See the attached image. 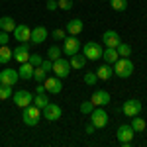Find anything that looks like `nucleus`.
Wrapping results in <instances>:
<instances>
[{"mask_svg":"<svg viewBox=\"0 0 147 147\" xmlns=\"http://www.w3.org/2000/svg\"><path fill=\"white\" fill-rule=\"evenodd\" d=\"M47 10L49 12H53V10H57V8H59V4H57V0H47Z\"/></svg>","mask_w":147,"mask_h":147,"instance_id":"nucleus-39","label":"nucleus"},{"mask_svg":"<svg viewBox=\"0 0 147 147\" xmlns=\"http://www.w3.org/2000/svg\"><path fill=\"white\" fill-rule=\"evenodd\" d=\"M96 80H98V77H96V73H92V71H88V73L84 75V82H86V84H96Z\"/></svg>","mask_w":147,"mask_h":147,"instance_id":"nucleus-34","label":"nucleus"},{"mask_svg":"<svg viewBox=\"0 0 147 147\" xmlns=\"http://www.w3.org/2000/svg\"><path fill=\"white\" fill-rule=\"evenodd\" d=\"M41 116L45 118L47 122H57L63 116V110H61V106L55 104V102H47L45 108H41Z\"/></svg>","mask_w":147,"mask_h":147,"instance_id":"nucleus-7","label":"nucleus"},{"mask_svg":"<svg viewBox=\"0 0 147 147\" xmlns=\"http://www.w3.org/2000/svg\"><path fill=\"white\" fill-rule=\"evenodd\" d=\"M80 51V41H79V37H65L63 39V53L67 57L71 55H75V53H79Z\"/></svg>","mask_w":147,"mask_h":147,"instance_id":"nucleus-9","label":"nucleus"},{"mask_svg":"<svg viewBox=\"0 0 147 147\" xmlns=\"http://www.w3.org/2000/svg\"><path fill=\"white\" fill-rule=\"evenodd\" d=\"M61 53H63V51H61V49H59L57 45H51L49 49H47V59H51V61H55V59H59V57H63Z\"/></svg>","mask_w":147,"mask_h":147,"instance_id":"nucleus-29","label":"nucleus"},{"mask_svg":"<svg viewBox=\"0 0 147 147\" xmlns=\"http://www.w3.org/2000/svg\"><path fill=\"white\" fill-rule=\"evenodd\" d=\"M41 92H45V86H43V82H39V84L35 86V94H41Z\"/></svg>","mask_w":147,"mask_h":147,"instance_id":"nucleus-41","label":"nucleus"},{"mask_svg":"<svg viewBox=\"0 0 147 147\" xmlns=\"http://www.w3.org/2000/svg\"><path fill=\"white\" fill-rule=\"evenodd\" d=\"M43 86H45V90L49 94H59V92L63 90V79H59V77H47L43 80Z\"/></svg>","mask_w":147,"mask_h":147,"instance_id":"nucleus-11","label":"nucleus"},{"mask_svg":"<svg viewBox=\"0 0 147 147\" xmlns=\"http://www.w3.org/2000/svg\"><path fill=\"white\" fill-rule=\"evenodd\" d=\"M47 28L45 26H37V28H34L32 30V37H30V41L34 43V45H39V43H43L47 39Z\"/></svg>","mask_w":147,"mask_h":147,"instance_id":"nucleus-16","label":"nucleus"},{"mask_svg":"<svg viewBox=\"0 0 147 147\" xmlns=\"http://www.w3.org/2000/svg\"><path fill=\"white\" fill-rule=\"evenodd\" d=\"M30 45L28 43H22V45H18L16 49H12V59H16L18 63H26V61H30Z\"/></svg>","mask_w":147,"mask_h":147,"instance_id":"nucleus-14","label":"nucleus"},{"mask_svg":"<svg viewBox=\"0 0 147 147\" xmlns=\"http://www.w3.org/2000/svg\"><path fill=\"white\" fill-rule=\"evenodd\" d=\"M116 49H118V55H120V57H129V55H131V47L127 45V43H124V41L116 47Z\"/></svg>","mask_w":147,"mask_h":147,"instance_id":"nucleus-30","label":"nucleus"},{"mask_svg":"<svg viewBox=\"0 0 147 147\" xmlns=\"http://www.w3.org/2000/svg\"><path fill=\"white\" fill-rule=\"evenodd\" d=\"M90 122L94 124L96 129H102V127L108 125V114H106V110L102 106H98V108L94 106V110L90 112Z\"/></svg>","mask_w":147,"mask_h":147,"instance_id":"nucleus-6","label":"nucleus"},{"mask_svg":"<svg viewBox=\"0 0 147 147\" xmlns=\"http://www.w3.org/2000/svg\"><path fill=\"white\" fill-rule=\"evenodd\" d=\"M94 129H96V127H94V124L90 122V124L84 127V134H88V136H90V134H94Z\"/></svg>","mask_w":147,"mask_h":147,"instance_id":"nucleus-40","label":"nucleus"},{"mask_svg":"<svg viewBox=\"0 0 147 147\" xmlns=\"http://www.w3.org/2000/svg\"><path fill=\"white\" fill-rule=\"evenodd\" d=\"M41 61H43V59H41V55H37V53H32V55H30V63H32L34 67H41Z\"/></svg>","mask_w":147,"mask_h":147,"instance_id":"nucleus-35","label":"nucleus"},{"mask_svg":"<svg viewBox=\"0 0 147 147\" xmlns=\"http://www.w3.org/2000/svg\"><path fill=\"white\" fill-rule=\"evenodd\" d=\"M82 28H84V24H82V20L80 18H73V20H69L67 26H65V32L71 35H79L80 32H82Z\"/></svg>","mask_w":147,"mask_h":147,"instance_id":"nucleus-18","label":"nucleus"},{"mask_svg":"<svg viewBox=\"0 0 147 147\" xmlns=\"http://www.w3.org/2000/svg\"><path fill=\"white\" fill-rule=\"evenodd\" d=\"M14 37L20 41V43H30V37H32V30L26 26V24H18L16 28H14Z\"/></svg>","mask_w":147,"mask_h":147,"instance_id":"nucleus-12","label":"nucleus"},{"mask_svg":"<svg viewBox=\"0 0 147 147\" xmlns=\"http://www.w3.org/2000/svg\"><path fill=\"white\" fill-rule=\"evenodd\" d=\"M102 59H104L108 65H114V63L120 59V55H118V49H116V47H106V49L102 51Z\"/></svg>","mask_w":147,"mask_h":147,"instance_id":"nucleus-21","label":"nucleus"},{"mask_svg":"<svg viewBox=\"0 0 147 147\" xmlns=\"http://www.w3.org/2000/svg\"><path fill=\"white\" fill-rule=\"evenodd\" d=\"M22 120L26 125H37L39 124V120L43 118L41 116V108H37L35 104H30V106H26V108H22Z\"/></svg>","mask_w":147,"mask_h":147,"instance_id":"nucleus-2","label":"nucleus"},{"mask_svg":"<svg viewBox=\"0 0 147 147\" xmlns=\"http://www.w3.org/2000/svg\"><path fill=\"white\" fill-rule=\"evenodd\" d=\"M110 92L108 90H94V94H92L90 102L94 104V106H106V104H110Z\"/></svg>","mask_w":147,"mask_h":147,"instance_id":"nucleus-17","label":"nucleus"},{"mask_svg":"<svg viewBox=\"0 0 147 147\" xmlns=\"http://www.w3.org/2000/svg\"><path fill=\"white\" fill-rule=\"evenodd\" d=\"M8 43H10V34L0 30V45H8Z\"/></svg>","mask_w":147,"mask_h":147,"instance_id":"nucleus-37","label":"nucleus"},{"mask_svg":"<svg viewBox=\"0 0 147 147\" xmlns=\"http://www.w3.org/2000/svg\"><path fill=\"white\" fill-rule=\"evenodd\" d=\"M102 43L106 47H118L122 43V39H120V35L118 32H114V30H106L104 34H102Z\"/></svg>","mask_w":147,"mask_h":147,"instance_id":"nucleus-15","label":"nucleus"},{"mask_svg":"<svg viewBox=\"0 0 147 147\" xmlns=\"http://www.w3.org/2000/svg\"><path fill=\"white\" fill-rule=\"evenodd\" d=\"M69 61H71V69H82L86 65V57L82 55V53H75V55L69 57Z\"/></svg>","mask_w":147,"mask_h":147,"instance_id":"nucleus-22","label":"nucleus"},{"mask_svg":"<svg viewBox=\"0 0 147 147\" xmlns=\"http://www.w3.org/2000/svg\"><path fill=\"white\" fill-rule=\"evenodd\" d=\"M112 67H114V75L120 77V79H127V77H131V75H134V69H136V67H134V63L129 61V57H120Z\"/></svg>","mask_w":147,"mask_h":147,"instance_id":"nucleus-1","label":"nucleus"},{"mask_svg":"<svg viewBox=\"0 0 147 147\" xmlns=\"http://www.w3.org/2000/svg\"><path fill=\"white\" fill-rule=\"evenodd\" d=\"M110 6H112L116 12H125V8H127V0H110Z\"/></svg>","mask_w":147,"mask_h":147,"instance_id":"nucleus-28","label":"nucleus"},{"mask_svg":"<svg viewBox=\"0 0 147 147\" xmlns=\"http://www.w3.org/2000/svg\"><path fill=\"white\" fill-rule=\"evenodd\" d=\"M57 4H59L61 10H65V12L73 8V0H57Z\"/></svg>","mask_w":147,"mask_h":147,"instance_id":"nucleus-36","label":"nucleus"},{"mask_svg":"<svg viewBox=\"0 0 147 147\" xmlns=\"http://www.w3.org/2000/svg\"><path fill=\"white\" fill-rule=\"evenodd\" d=\"M32 104H35L37 108H45V106H47V94H45V92H41V94H35L34 100H32Z\"/></svg>","mask_w":147,"mask_h":147,"instance_id":"nucleus-26","label":"nucleus"},{"mask_svg":"<svg viewBox=\"0 0 147 147\" xmlns=\"http://www.w3.org/2000/svg\"><path fill=\"white\" fill-rule=\"evenodd\" d=\"M47 79V71L43 67H35L34 69V80L35 82H43Z\"/></svg>","mask_w":147,"mask_h":147,"instance_id":"nucleus-27","label":"nucleus"},{"mask_svg":"<svg viewBox=\"0 0 147 147\" xmlns=\"http://www.w3.org/2000/svg\"><path fill=\"white\" fill-rule=\"evenodd\" d=\"M53 73H55V77L59 79H67L69 73H71V61L65 59V57H59L53 61V69H51Z\"/></svg>","mask_w":147,"mask_h":147,"instance_id":"nucleus-4","label":"nucleus"},{"mask_svg":"<svg viewBox=\"0 0 147 147\" xmlns=\"http://www.w3.org/2000/svg\"><path fill=\"white\" fill-rule=\"evenodd\" d=\"M14 28H16V22H14V18L10 16H2L0 18V30H4V32H14Z\"/></svg>","mask_w":147,"mask_h":147,"instance_id":"nucleus-23","label":"nucleus"},{"mask_svg":"<svg viewBox=\"0 0 147 147\" xmlns=\"http://www.w3.org/2000/svg\"><path fill=\"white\" fill-rule=\"evenodd\" d=\"M12 94V86H8V84H0V100H8Z\"/></svg>","mask_w":147,"mask_h":147,"instance_id":"nucleus-31","label":"nucleus"},{"mask_svg":"<svg viewBox=\"0 0 147 147\" xmlns=\"http://www.w3.org/2000/svg\"><path fill=\"white\" fill-rule=\"evenodd\" d=\"M134 136H136V131H134V127H131L129 124H122L120 127H118V131H116L118 141H120L124 147H129V143H131Z\"/></svg>","mask_w":147,"mask_h":147,"instance_id":"nucleus-5","label":"nucleus"},{"mask_svg":"<svg viewBox=\"0 0 147 147\" xmlns=\"http://www.w3.org/2000/svg\"><path fill=\"white\" fill-rule=\"evenodd\" d=\"M122 110H124L125 116L134 118V116H137V114H141V102L136 100V98H129V100H125V102H124Z\"/></svg>","mask_w":147,"mask_h":147,"instance_id":"nucleus-13","label":"nucleus"},{"mask_svg":"<svg viewBox=\"0 0 147 147\" xmlns=\"http://www.w3.org/2000/svg\"><path fill=\"white\" fill-rule=\"evenodd\" d=\"M114 75V69L112 65H108V63H104V65H100V67L96 69V77L100 80H110Z\"/></svg>","mask_w":147,"mask_h":147,"instance_id":"nucleus-20","label":"nucleus"},{"mask_svg":"<svg viewBox=\"0 0 147 147\" xmlns=\"http://www.w3.org/2000/svg\"><path fill=\"white\" fill-rule=\"evenodd\" d=\"M129 125L134 127V131H143V129L147 127V122L141 118V116H139V114H137V116H134V118H131V124H129Z\"/></svg>","mask_w":147,"mask_h":147,"instance_id":"nucleus-24","label":"nucleus"},{"mask_svg":"<svg viewBox=\"0 0 147 147\" xmlns=\"http://www.w3.org/2000/svg\"><path fill=\"white\" fill-rule=\"evenodd\" d=\"M12 61V49L8 45H0V65H6Z\"/></svg>","mask_w":147,"mask_h":147,"instance_id":"nucleus-25","label":"nucleus"},{"mask_svg":"<svg viewBox=\"0 0 147 147\" xmlns=\"http://www.w3.org/2000/svg\"><path fill=\"white\" fill-rule=\"evenodd\" d=\"M12 98H14V104L18 108H26V106H30L32 100H34V96H32L30 90H16L12 94Z\"/></svg>","mask_w":147,"mask_h":147,"instance_id":"nucleus-8","label":"nucleus"},{"mask_svg":"<svg viewBox=\"0 0 147 147\" xmlns=\"http://www.w3.org/2000/svg\"><path fill=\"white\" fill-rule=\"evenodd\" d=\"M34 65L30 63V61H26V63H20V69H18V75H20V79L24 80H32L34 79Z\"/></svg>","mask_w":147,"mask_h":147,"instance_id":"nucleus-19","label":"nucleus"},{"mask_svg":"<svg viewBox=\"0 0 147 147\" xmlns=\"http://www.w3.org/2000/svg\"><path fill=\"white\" fill-rule=\"evenodd\" d=\"M92 110H94V104H92L90 100H86V102H82V104H80V114H84V116H90Z\"/></svg>","mask_w":147,"mask_h":147,"instance_id":"nucleus-33","label":"nucleus"},{"mask_svg":"<svg viewBox=\"0 0 147 147\" xmlns=\"http://www.w3.org/2000/svg\"><path fill=\"white\" fill-rule=\"evenodd\" d=\"M51 37H53L55 41H63V39L67 37V32H65L63 28H57V30H53V32H51Z\"/></svg>","mask_w":147,"mask_h":147,"instance_id":"nucleus-32","label":"nucleus"},{"mask_svg":"<svg viewBox=\"0 0 147 147\" xmlns=\"http://www.w3.org/2000/svg\"><path fill=\"white\" fill-rule=\"evenodd\" d=\"M20 79L18 71L16 69H2L0 71V84H8V86H14Z\"/></svg>","mask_w":147,"mask_h":147,"instance_id":"nucleus-10","label":"nucleus"},{"mask_svg":"<svg viewBox=\"0 0 147 147\" xmlns=\"http://www.w3.org/2000/svg\"><path fill=\"white\" fill-rule=\"evenodd\" d=\"M41 67H43L47 73H49V71L53 69V61H51V59H43V61H41Z\"/></svg>","mask_w":147,"mask_h":147,"instance_id":"nucleus-38","label":"nucleus"},{"mask_svg":"<svg viewBox=\"0 0 147 147\" xmlns=\"http://www.w3.org/2000/svg\"><path fill=\"white\" fill-rule=\"evenodd\" d=\"M102 45L100 43H96V41H86L84 45H82V55L86 57V61H98L102 59Z\"/></svg>","mask_w":147,"mask_h":147,"instance_id":"nucleus-3","label":"nucleus"}]
</instances>
